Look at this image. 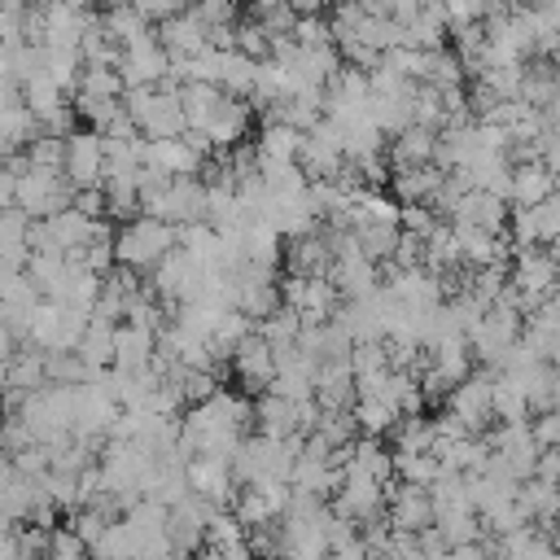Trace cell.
Returning a JSON list of instances; mask_svg holds the SVG:
<instances>
[{"label":"cell","mask_w":560,"mask_h":560,"mask_svg":"<svg viewBox=\"0 0 560 560\" xmlns=\"http://www.w3.org/2000/svg\"><path fill=\"white\" fill-rule=\"evenodd\" d=\"M171 249H175V228L149 214H136L114 232V267H127L136 276H149Z\"/></svg>","instance_id":"1"},{"label":"cell","mask_w":560,"mask_h":560,"mask_svg":"<svg viewBox=\"0 0 560 560\" xmlns=\"http://www.w3.org/2000/svg\"><path fill=\"white\" fill-rule=\"evenodd\" d=\"M122 109H127V118L136 122V131L144 140H179L188 131L179 96L166 92V88H127L122 92Z\"/></svg>","instance_id":"2"},{"label":"cell","mask_w":560,"mask_h":560,"mask_svg":"<svg viewBox=\"0 0 560 560\" xmlns=\"http://www.w3.org/2000/svg\"><path fill=\"white\" fill-rule=\"evenodd\" d=\"M83 328H88V311L39 298L35 311H31V319H26L22 346H35V350H44V354H52V350H74L79 337H83Z\"/></svg>","instance_id":"3"},{"label":"cell","mask_w":560,"mask_h":560,"mask_svg":"<svg viewBox=\"0 0 560 560\" xmlns=\"http://www.w3.org/2000/svg\"><path fill=\"white\" fill-rule=\"evenodd\" d=\"M293 162L302 166L306 179H332L346 166V136H341V127L328 122V118H319L311 131H302Z\"/></svg>","instance_id":"4"},{"label":"cell","mask_w":560,"mask_h":560,"mask_svg":"<svg viewBox=\"0 0 560 560\" xmlns=\"http://www.w3.org/2000/svg\"><path fill=\"white\" fill-rule=\"evenodd\" d=\"M13 206L26 214V219H48L57 210L70 206V184L61 179V171H39V166H26L13 184Z\"/></svg>","instance_id":"5"},{"label":"cell","mask_w":560,"mask_h":560,"mask_svg":"<svg viewBox=\"0 0 560 560\" xmlns=\"http://www.w3.org/2000/svg\"><path fill=\"white\" fill-rule=\"evenodd\" d=\"M442 402H446V411L464 424L468 438H481V433L494 424V416H490V372H486V368H472L459 385H451V394H446Z\"/></svg>","instance_id":"6"},{"label":"cell","mask_w":560,"mask_h":560,"mask_svg":"<svg viewBox=\"0 0 560 560\" xmlns=\"http://www.w3.org/2000/svg\"><path fill=\"white\" fill-rule=\"evenodd\" d=\"M101 175H105V140L88 127H74L61 153V179L70 188H101Z\"/></svg>","instance_id":"7"},{"label":"cell","mask_w":560,"mask_h":560,"mask_svg":"<svg viewBox=\"0 0 560 560\" xmlns=\"http://www.w3.org/2000/svg\"><path fill=\"white\" fill-rule=\"evenodd\" d=\"M210 512H214V503H206V499L192 494V490L166 508V542H171L175 556L188 560L192 551L206 547V521H210Z\"/></svg>","instance_id":"8"},{"label":"cell","mask_w":560,"mask_h":560,"mask_svg":"<svg viewBox=\"0 0 560 560\" xmlns=\"http://www.w3.org/2000/svg\"><path fill=\"white\" fill-rule=\"evenodd\" d=\"M508 284L525 298V315L534 302L556 293V254L551 249H521L508 258Z\"/></svg>","instance_id":"9"},{"label":"cell","mask_w":560,"mask_h":560,"mask_svg":"<svg viewBox=\"0 0 560 560\" xmlns=\"http://www.w3.org/2000/svg\"><path fill=\"white\" fill-rule=\"evenodd\" d=\"M249 127H254V105L241 101V96H219V105L210 109L206 127L197 131L214 153H228L232 144L249 140Z\"/></svg>","instance_id":"10"},{"label":"cell","mask_w":560,"mask_h":560,"mask_svg":"<svg viewBox=\"0 0 560 560\" xmlns=\"http://www.w3.org/2000/svg\"><path fill=\"white\" fill-rule=\"evenodd\" d=\"M166 61H171V52L158 44V35L149 31L144 39H136V44H127L122 48V57H118V79H122V88H158L162 83V74H166Z\"/></svg>","instance_id":"11"},{"label":"cell","mask_w":560,"mask_h":560,"mask_svg":"<svg viewBox=\"0 0 560 560\" xmlns=\"http://www.w3.org/2000/svg\"><path fill=\"white\" fill-rule=\"evenodd\" d=\"M385 525L394 534H420L433 525V503H429V490L424 486H407V481H394L389 494H385Z\"/></svg>","instance_id":"12"},{"label":"cell","mask_w":560,"mask_h":560,"mask_svg":"<svg viewBox=\"0 0 560 560\" xmlns=\"http://www.w3.org/2000/svg\"><path fill=\"white\" fill-rule=\"evenodd\" d=\"M228 363H232V376H236V385H241L245 394H262V389L271 385V376H276V354H271V346H267L258 332L241 337V341L232 346Z\"/></svg>","instance_id":"13"},{"label":"cell","mask_w":560,"mask_h":560,"mask_svg":"<svg viewBox=\"0 0 560 560\" xmlns=\"http://www.w3.org/2000/svg\"><path fill=\"white\" fill-rule=\"evenodd\" d=\"M184 481H188L192 494H201V499L214 503V508H228L232 494H236L232 468H228V459H219V455H192V459H184Z\"/></svg>","instance_id":"14"},{"label":"cell","mask_w":560,"mask_h":560,"mask_svg":"<svg viewBox=\"0 0 560 560\" xmlns=\"http://www.w3.org/2000/svg\"><path fill=\"white\" fill-rule=\"evenodd\" d=\"M201 162L206 158L184 136L179 140H144V158H140V166L162 175V179H188V175L201 171Z\"/></svg>","instance_id":"15"},{"label":"cell","mask_w":560,"mask_h":560,"mask_svg":"<svg viewBox=\"0 0 560 560\" xmlns=\"http://www.w3.org/2000/svg\"><path fill=\"white\" fill-rule=\"evenodd\" d=\"M280 267H284V276H302V280H311V276H328V267H332V249H328L324 232L315 228V232H306V236L280 241Z\"/></svg>","instance_id":"16"},{"label":"cell","mask_w":560,"mask_h":560,"mask_svg":"<svg viewBox=\"0 0 560 560\" xmlns=\"http://www.w3.org/2000/svg\"><path fill=\"white\" fill-rule=\"evenodd\" d=\"M486 547L494 560H560L551 534L538 525H516L508 534H494V538H486Z\"/></svg>","instance_id":"17"},{"label":"cell","mask_w":560,"mask_h":560,"mask_svg":"<svg viewBox=\"0 0 560 560\" xmlns=\"http://www.w3.org/2000/svg\"><path fill=\"white\" fill-rule=\"evenodd\" d=\"M451 236H455V249H459V262L472 271V267H499L512 258L508 249V236L499 232H481V228H468V223H451Z\"/></svg>","instance_id":"18"},{"label":"cell","mask_w":560,"mask_h":560,"mask_svg":"<svg viewBox=\"0 0 560 560\" xmlns=\"http://www.w3.org/2000/svg\"><path fill=\"white\" fill-rule=\"evenodd\" d=\"M153 35H158V44H162L171 57H192V52H201V48H206L210 26H206L192 9H179L175 18L158 22V26H153Z\"/></svg>","instance_id":"19"},{"label":"cell","mask_w":560,"mask_h":560,"mask_svg":"<svg viewBox=\"0 0 560 560\" xmlns=\"http://www.w3.org/2000/svg\"><path fill=\"white\" fill-rule=\"evenodd\" d=\"M547 197H556V171H547L542 162H516L508 171V206L529 210Z\"/></svg>","instance_id":"20"},{"label":"cell","mask_w":560,"mask_h":560,"mask_svg":"<svg viewBox=\"0 0 560 560\" xmlns=\"http://www.w3.org/2000/svg\"><path fill=\"white\" fill-rule=\"evenodd\" d=\"M249 429L258 438H293L298 433V407L289 398H276L262 389L249 398Z\"/></svg>","instance_id":"21"},{"label":"cell","mask_w":560,"mask_h":560,"mask_svg":"<svg viewBox=\"0 0 560 560\" xmlns=\"http://www.w3.org/2000/svg\"><path fill=\"white\" fill-rule=\"evenodd\" d=\"M433 136L438 131H424L416 122H407L398 136H389L385 140V166H389V175L394 171H411V166H429L433 162Z\"/></svg>","instance_id":"22"},{"label":"cell","mask_w":560,"mask_h":560,"mask_svg":"<svg viewBox=\"0 0 560 560\" xmlns=\"http://www.w3.org/2000/svg\"><path fill=\"white\" fill-rule=\"evenodd\" d=\"M153 350H158V332H153V328L127 324V319L114 324V363H109V368H118V372H140V368H149Z\"/></svg>","instance_id":"23"},{"label":"cell","mask_w":560,"mask_h":560,"mask_svg":"<svg viewBox=\"0 0 560 560\" xmlns=\"http://www.w3.org/2000/svg\"><path fill=\"white\" fill-rule=\"evenodd\" d=\"M442 188V171L429 162V166H411V171H394L389 175V197L398 206H429Z\"/></svg>","instance_id":"24"},{"label":"cell","mask_w":560,"mask_h":560,"mask_svg":"<svg viewBox=\"0 0 560 560\" xmlns=\"http://www.w3.org/2000/svg\"><path fill=\"white\" fill-rule=\"evenodd\" d=\"M96 26H101V35L105 39H114L118 48H127V44H136V39H144L153 26L131 9V4H122V0H109L101 13H96Z\"/></svg>","instance_id":"25"},{"label":"cell","mask_w":560,"mask_h":560,"mask_svg":"<svg viewBox=\"0 0 560 560\" xmlns=\"http://www.w3.org/2000/svg\"><path fill=\"white\" fill-rule=\"evenodd\" d=\"M521 394H525V407L529 416L538 411H556V394H560V376H556V363H534L525 372H512Z\"/></svg>","instance_id":"26"},{"label":"cell","mask_w":560,"mask_h":560,"mask_svg":"<svg viewBox=\"0 0 560 560\" xmlns=\"http://www.w3.org/2000/svg\"><path fill=\"white\" fill-rule=\"evenodd\" d=\"M298 140H302V131H293L284 122H262L258 136H254L258 166H289L298 158Z\"/></svg>","instance_id":"27"},{"label":"cell","mask_w":560,"mask_h":560,"mask_svg":"<svg viewBox=\"0 0 560 560\" xmlns=\"http://www.w3.org/2000/svg\"><path fill=\"white\" fill-rule=\"evenodd\" d=\"M74 354L83 359V368H88L92 376H101V372L114 363V324L88 319V328H83V337H79Z\"/></svg>","instance_id":"28"},{"label":"cell","mask_w":560,"mask_h":560,"mask_svg":"<svg viewBox=\"0 0 560 560\" xmlns=\"http://www.w3.org/2000/svg\"><path fill=\"white\" fill-rule=\"evenodd\" d=\"M39 70H44L66 96H74L79 74H83V57H79V48H48V44H39Z\"/></svg>","instance_id":"29"},{"label":"cell","mask_w":560,"mask_h":560,"mask_svg":"<svg viewBox=\"0 0 560 560\" xmlns=\"http://www.w3.org/2000/svg\"><path fill=\"white\" fill-rule=\"evenodd\" d=\"M429 446H433V420L424 411L394 420V429H389V451L394 455H424Z\"/></svg>","instance_id":"30"},{"label":"cell","mask_w":560,"mask_h":560,"mask_svg":"<svg viewBox=\"0 0 560 560\" xmlns=\"http://www.w3.org/2000/svg\"><path fill=\"white\" fill-rule=\"evenodd\" d=\"M18 96H22V105L31 109V118H35V122L52 118V114L66 105V92H61V88H57V83H52L44 70H39V74H31V79L18 88Z\"/></svg>","instance_id":"31"},{"label":"cell","mask_w":560,"mask_h":560,"mask_svg":"<svg viewBox=\"0 0 560 560\" xmlns=\"http://www.w3.org/2000/svg\"><path fill=\"white\" fill-rule=\"evenodd\" d=\"M420 83H429V88L446 92V88H464V83H468V74H464V66H459V57H455L451 48H433V52H424Z\"/></svg>","instance_id":"32"},{"label":"cell","mask_w":560,"mask_h":560,"mask_svg":"<svg viewBox=\"0 0 560 560\" xmlns=\"http://www.w3.org/2000/svg\"><path fill=\"white\" fill-rule=\"evenodd\" d=\"M350 236H354L359 254L381 267V262H389V254H394L398 228H389V223H350Z\"/></svg>","instance_id":"33"},{"label":"cell","mask_w":560,"mask_h":560,"mask_svg":"<svg viewBox=\"0 0 560 560\" xmlns=\"http://www.w3.org/2000/svg\"><path fill=\"white\" fill-rule=\"evenodd\" d=\"M254 332L271 346V350H280V346H293L298 341V332H302V315L293 311V306H276L271 315H262L258 324H254Z\"/></svg>","instance_id":"34"},{"label":"cell","mask_w":560,"mask_h":560,"mask_svg":"<svg viewBox=\"0 0 560 560\" xmlns=\"http://www.w3.org/2000/svg\"><path fill=\"white\" fill-rule=\"evenodd\" d=\"M350 35H354L359 44H368L372 52H381V57H385L389 48H398V44H402V26H398L394 18H368V13H363V18H359V26H354Z\"/></svg>","instance_id":"35"},{"label":"cell","mask_w":560,"mask_h":560,"mask_svg":"<svg viewBox=\"0 0 560 560\" xmlns=\"http://www.w3.org/2000/svg\"><path fill=\"white\" fill-rule=\"evenodd\" d=\"M122 79H118V70H109V66H83V74H79V88H74V96H92V101H122Z\"/></svg>","instance_id":"36"},{"label":"cell","mask_w":560,"mask_h":560,"mask_svg":"<svg viewBox=\"0 0 560 560\" xmlns=\"http://www.w3.org/2000/svg\"><path fill=\"white\" fill-rule=\"evenodd\" d=\"M206 547H214V551H236V547H245V525H241L228 508H214L210 521H206Z\"/></svg>","instance_id":"37"},{"label":"cell","mask_w":560,"mask_h":560,"mask_svg":"<svg viewBox=\"0 0 560 560\" xmlns=\"http://www.w3.org/2000/svg\"><path fill=\"white\" fill-rule=\"evenodd\" d=\"M346 359H350V376H354V381H372V376L389 372V359H385V341H354Z\"/></svg>","instance_id":"38"},{"label":"cell","mask_w":560,"mask_h":560,"mask_svg":"<svg viewBox=\"0 0 560 560\" xmlns=\"http://www.w3.org/2000/svg\"><path fill=\"white\" fill-rule=\"evenodd\" d=\"M394 455V451H389ZM438 459L424 451V455H394V481H407V486H429L438 477Z\"/></svg>","instance_id":"39"},{"label":"cell","mask_w":560,"mask_h":560,"mask_svg":"<svg viewBox=\"0 0 560 560\" xmlns=\"http://www.w3.org/2000/svg\"><path fill=\"white\" fill-rule=\"evenodd\" d=\"M26 166H39V171H61V153H66V140L61 136H35L26 149Z\"/></svg>","instance_id":"40"},{"label":"cell","mask_w":560,"mask_h":560,"mask_svg":"<svg viewBox=\"0 0 560 560\" xmlns=\"http://www.w3.org/2000/svg\"><path fill=\"white\" fill-rule=\"evenodd\" d=\"M289 39H293L298 48H319V44H332V26H328L324 13H315V18H293Z\"/></svg>","instance_id":"41"},{"label":"cell","mask_w":560,"mask_h":560,"mask_svg":"<svg viewBox=\"0 0 560 560\" xmlns=\"http://www.w3.org/2000/svg\"><path fill=\"white\" fill-rule=\"evenodd\" d=\"M236 52L241 57H249V61H262L267 57V48H271V35L258 26V18H249V22H236Z\"/></svg>","instance_id":"42"},{"label":"cell","mask_w":560,"mask_h":560,"mask_svg":"<svg viewBox=\"0 0 560 560\" xmlns=\"http://www.w3.org/2000/svg\"><path fill=\"white\" fill-rule=\"evenodd\" d=\"M442 219L433 214V206H398V232H411V236H429Z\"/></svg>","instance_id":"43"},{"label":"cell","mask_w":560,"mask_h":560,"mask_svg":"<svg viewBox=\"0 0 560 560\" xmlns=\"http://www.w3.org/2000/svg\"><path fill=\"white\" fill-rule=\"evenodd\" d=\"M529 210H534V223H538V245L551 249V241L560 236V197H547V201H538Z\"/></svg>","instance_id":"44"},{"label":"cell","mask_w":560,"mask_h":560,"mask_svg":"<svg viewBox=\"0 0 560 560\" xmlns=\"http://www.w3.org/2000/svg\"><path fill=\"white\" fill-rule=\"evenodd\" d=\"M525 424H529V438H534L538 451H556L560 446V411H538Z\"/></svg>","instance_id":"45"},{"label":"cell","mask_w":560,"mask_h":560,"mask_svg":"<svg viewBox=\"0 0 560 560\" xmlns=\"http://www.w3.org/2000/svg\"><path fill=\"white\" fill-rule=\"evenodd\" d=\"M48 560H88V547L74 538V529L52 525L48 529Z\"/></svg>","instance_id":"46"},{"label":"cell","mask_w":560,"mask_h":560,"mask_svg":"<svg viewBox=\"0 0 560 560\" xmlns=\"http://www.w3.org/2000/svg\"><path fill=\"white\" fill-rule=\"evenodd\" d=\"M35 438H31V429L18 420V411H4L0 416V455L9 459V455H18L22 446H31Z\"/></svg>","instance_id":"47"},{"label":"cell","mask_w":560,"mask_h":560,"mask_svg":"<svg viewBox=\"0 0 560 560\" xmlns=\"http://www.w3.org/2000/svg\"><path fill=\"white\" fill-rule=\"evenodd\" d=\"M188 9H192L206 26H232V22H236L241 0H188Z\"/></svg>","instance_id":"48"},{"label":"cell","mask_w":560,"mask_h":560,"mask_svg":"<svg viewBox=\"0 0 560 560\" xmlns=\"http://www.w3.org/2000/svg\"><path fill=\"white\" fill-rule=\"evenodd\" d=\"M70 210L83 219H105V192L101 188H70Z\"/></svg>","instance_id":"49"},{"label":"cell","mask_w":560,"mask_h":560,"mask_svg":"<svg viewBox=\"0 0 560 560\" xmlns=\"http://www.w3.org/2000/svg\"><path fill=\"white\" fill-rule=\"evenodd\" d=\"M556 477H560V446H556V451H538V459H534V481H551V486H556Z\"/></svg>","instance_id":"50"},{"label":"cell","mask_w":560,"mask_h":560,"mask_svg":"<svg viewBox=\"0 0 560 560\" xmlns=\"http://www.w3.org/2000/svg\"><path fill=\"white\" fill-rule=\"evenodd\" d=\"M284 4H289L298 18H315V13H328L337 0H284Z\"/></svg>","instance_id":"51"},{"label":"cell","mask_w":560,"mask_h":560,"mask_svg":"<svg viewBox=\"0 0 560 560\" xmlns=\"http://www.w3.org/2000/svg\"><path fill=\"white\" fill-rule=\"evenodd\" d=\"M13 184H18V175H9L0 166V210H13Z\"/></svg>","instance_id":"52"},{"label":"cell","mask_w":560,"mask_h":560,"mask_svg":"<svg viewBox=\"0 0 560 560\" xmlns=\"http://www.w3.org/2000/svg\"><path fill=\"white\" fill-rule=\"evenodd\" d=\"M324 560H368V551H363V547L354 542V547H346V551H328Z\"/></svg>","instance_id":"53"},{"label":"cell","mask_w":560,"mask_h":560,"mask_svg":"<svg viewBox=\"0 0 560 560\" xmlns=\"http://www.w3.org/2000/svg\"><path fill=\"white\" fill-rule=\"evenodd\" d=\"M18 276H22V271H18V267H9V262H0V298H4V293H9V284H13V280H18Z\"/></svg>","instance_id":"54"},{"label":"cell","mask_w":560,"mask_h":560,"mask_svg":"<svg viewBox=\"0 0 560 560\" xmlns=\"http://www.w3.org/2000/svg\"><path fill=\"white\" fill-rule=\"evenodd\" d=\"M276 4H284V0H249V9H254V18H262L267 9H276Z\"/></svg>","instance_id":"55"},{"label":"cell","mask_w":560,"mask_h":560,"mask_svg":"<svg viewBox=\"0 0 560 560\" xmlns=\"http://www.w3.org/2000/svg\"><path fill=\"white\" fill-rule=\"evenodd\" d=\"M188 560H228V556H223V551H214V547H201V551H192Z\"/></svg>","instance_id":"56"},{"label":"cell","mask_w":560,"mask_h":560,"mask_svg":"<svg viewBox=\"0 0 560 560\" xmlns=\"http://www.w3.org/2000/svg\"><path fill=\"white\" fill-rule=\"evenodd\" d=\"M57 4H70V9H88L92 0H57Z\"/></svg>","instance_id":"57"},{"label":"cell","mask_w":560,"mask_h":560,"mask_svg":"<svg viewBox=\"0 0 560 560\" xmlns=\"http://www.w3.org/2000/svg\"><path fill=\"white\" fill-rule=\"evenodd\" d=\"M354 4H363V0H354Z\"/></svg>","instance_id":"58"},{"label":"cell","mask_w":560,"mask_h":560,"mask_svg":"<svg viewBox=\"0 0 560 560\" xmlns=\"http://www.w3.org/2000/svg\"><path fill=\"white\" fill-rule=\"evenodd\" d=\"M0 459H4V455H0Z\"/></svg>","instance_id":"59"}]
</instances>
